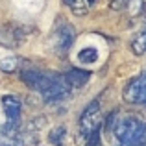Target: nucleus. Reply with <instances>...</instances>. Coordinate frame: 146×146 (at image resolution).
<instances>
[{"label":"nucleus","instance_id":"nucleus-12","mask_svg":"<svg viewBox=\"0 0 146 146\" xmlns=\"http://www.w3.org/2000/svg\"><path fill=\"white\" fill-rule=\"evenodd\" d=\"M48 139H50V143H52V144L61 146V144H63V141H65V128H63V126H59V128H54L52 131H50Z\"/></svg>","mask_w":146,"mask_h":146},{"label":"nucleus","instance_id":"nucleus-11","mask_svg":"<svg viewBox=\"0 0 146 146\" xmlns=\"http://www.w3.org/2000/svg\"><path fill=\"white\" fill-rule=\"evenodd\" d=\"M78 59L82 61V63H94V61L98 59V52H96V48L89 46V48H83V50H80V54H78Z\"/></svg>","mask_w":146,"mask_h":146},{"label":"nucleus","instance_id":"nucleus-16","mask_svg":"<svg viewBox=\"0 0 146 146\" xmlns=\"http://www.w3.org/2000/svg\"><path fill=\"white\" fill-rule=\"evenodd\" d=\"M87 146H102V144H100V131L93 133V135L89 137V143H87Z\"/></svg>","mask_w":146,"mask_h":146},{"label":"nucleus","instance_id":"nucleus-17","mask_svg":"<svg viewBox=\"0 0 146 146\" xmlns=\"http://www.w3.org/2000/svg\"><path fill=\"white\" fill-rule=\"evenodd\" d=\"M133 146H146V124H144V128H143V131H141L139 139H137V143L133 144Z\"/></svg>","mask_w":146,"mask_h":146},{"label":"nucleus","instance_id":"nucleus-18","mask_svg":"<svg viewBox=\"0 0 146 146\" xmlns=\"http://www.w3.org/2000/svg\"><path fill=\"white\" fill-rule=\"evenodd\" d=\"M87 2H89V4H93V2H96V0H87Z\"/></svg>","mask_w":146,"mask_h":146},{"label":"nucleus","instance_id":"nucleus-1","mask_svg":"<svg viewBox=\"0 0 146 146\" xmlns=\"http://www.w3.org/2000/svg\"><path fill=\"white\" fill-rule=\"evenodd\" d=\"M21 78L28 87L37 91L46 102H59L70 93V85L67 83L65 76H59L56 72L28 68V70L21 72Z\"/></svg>","mask_w":146,"mask_h":146},{"label":"nucleus","instance_id":"nucleus-15","mask_svg":"<svg viewBox=\"0 0 146 146\" xmlns=\"http://www.w3.org/2000/svg\"><path fill=\"white\" fill-rule=\"evenodd\" d=\"M131 2V0H111V9H124L128 4Z\"/></svg>","mask_w":146,"mask_h":146},{"label":"nucleus","instance_id":"nucleus-10","mask_svg":"<svg viewBox=\"0 0 146 146\" xmlns=\"http://www.w3.org/2000/svg\"><path fill=\"white\" fill-rule=\"evenodd\" d=\"M63 2H65V6H67L72 13L80 15V17L85 15L87 9H89V2H87V0H63Z\"/></svg>","mask_w":146,"mask_h":146},{"label":"nucleus","instance_id":"nucleus-6","mask_svg":"<svg viewBox=\"0 0 146 146\" xmlns=\"http://www.w3.org/2000/svg\"><path fill=\"white\" fill-rule=\"evenodd\" d=\"M2 104H4V113H6L7 122L13 126H19V122H21V109H22L21 100L7 94V96L2 98Z\"/></svg>","mask_w":146,"mask_h":146},{"label":"nucleus","instance_id":"nucleus-13","mask_svg":"<svg viewBox=\"0 0 146 146\" xmlns=\"http://www.w3.org/2000/svg\"><path fill=\"white\" fill-rule=\"evenodd\" d=\"M19 65H21V59H17V57H7V59L0 61V68L6 72H15L19 68Z\"/></svg>","mask_w":146,"mask_h":146},{"label":"nucleus","instance_id":"nucleus-4","mask_svg":"<svg viewBox=\"0 0 146 146\" xmlns=\"http://www.w3.org/2000/svg\"><path fill=\"white\" fill-rule=\"evenodd\" d=\"M74 37H76V32L74 28H72L68 22H59V28H56L52 32V39H50V43H52L54 50H56L57 54H67L68 50H70L72 43H74Z\"/></svg>","mask_w":146,"mask_h":146},{"label":"nucleus","instance_id":"nucleus-2","mask_svg":"<svg viewBox=\"0 0 146 146\" xmlns=\"http://www.w3.org/2000/svg\"><path fill=\"white\" fill-rule=\"evenodd\" d=\"M146 120H143L137 115H128V117L117 120L113 129V146H133L143 131Z\"/></svg>","mask_w":146,"mask_h":146},{"label":"nucleus","instance_id":"nucleus-9","mask_svg":"<svg viewBox=\"0 0 146 146\" xmlns=\"http://www.w3.org/2000/svg\"><path fill=\"white\" fill-rule=\"evenodd\" d=\"M131 50H133V54H135V56H143V54H146V26L141 30L139 33H137L135 37H133Z\"/></svg>","mask_w":146,"mask_h":146},{"label":"nucleus","instance_id":"nucleus-14","mask_svg":"<svg viewBox=\"0 0 146 146\" xmlns=\"http://www.w3.org/2000/svg\"><path fill=\"white\" fill-rule=\"evenodd\" d=\"M0 43H2V44H15V43H17V37H15V33L4 32V30L0 28Z\"/></svg>","mask_w":146,"mask_h":146},{"label":"nucleus","instance_id":"nucleus-7","mask_svg":"<svg viewBox=\"0 0 146 146\" xmlns=\"http://www.w3.org/2000/svg\"><path fill=\"white\" fill-rule=\"evenodd\" d=\"M19 126L6 122L0 126V146H22V137L19 135Z\"/></svg>","mask_w":146,"mask_h":146},{"label":"nucleus","instance_id":"nucleus-8","mask_svg":"<svg viewBox=\"0 0 146 146\" xmlns=\"http://www.w3.org/2000/svg\"><path fill=\"white\" fill-rule=\"evenodd\" d=\"M91 74L87 70H83V68H70V70L65 74V80H67V83L70 85V89H80V87H83L87 82H89Z\"/></svg>","mask_w":146,"mask_h":146},{"label":"nucleus","instance_id":"nucleus-5","mask_svg":"<svg viewBox=\"0 0 146 146\" xmlns=\"http://www.w3.org/2000/svg\"><path fill=\"white\" fill-rule=\"evenodd\" d=\"M124 100L133 106H144L146 107V72L133 78L124 87Z\"/></svg>","mask_w":146,"mask_h":146},{"label":"nucleus","instance_id":"nucleus-3","mask_svg":"<svg viewBox=\"0 0 146 146\" xmlns=\"http://www.w3.org/2000/svg\"><path fill=\"white\" fill-rule=\"evenodd\" d=\"M100 126H102V111H100L98 100H94V102H91L89 106L85 107V111H83L82 117H80L78 131H80L82 137L89 139L93 133L100 131Z\"/></svg>","mask_w":146,"mask_h":146}]
</instances>
